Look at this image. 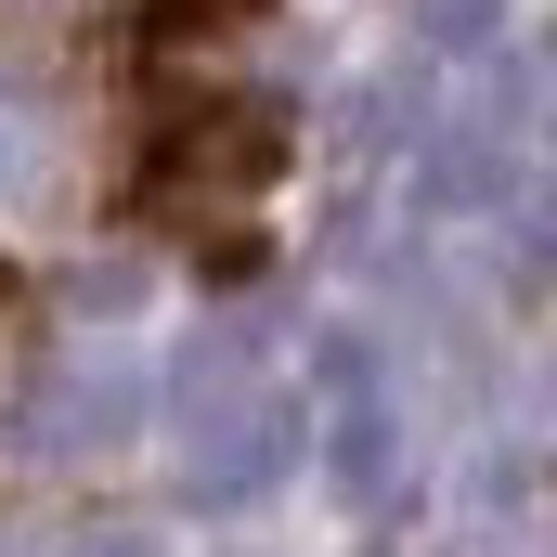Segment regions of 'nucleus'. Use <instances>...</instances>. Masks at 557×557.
Instances as JSON below:
<instances>
[{
	"label": "nucleus",
	"mask_w": 557,
	"mask_h": 557,
	"mask_svg": "<svg viewBox=\"0 0 557 557\" xmlns=\"http://www.w3.org/2000/svg\"><path fill=\"white\" fill-rule=\"evenodd\" d=\"M285 169V117L273 104H208V117H182V131L156 143V169H143V208L169 221V208H221V195H260Z\"/></svg>",
	"instance_id": "nucleus-1"
},
{
	"label": "nucleus",
	"mask_w": 557,
	"mask_h": 557,
	"mask_svg": "<svg viewBox=\"0 0 557 557\" xmlns=\"http://www.w3.org/2000/svg\"><path fill=\"white\" fill-rule=\"evenodd\" d=\"M298 403H273V389H247V403H221V416L182 428V480H195V506H247V493H273V467L298 454Z\"/></svg>",
	"instance_id": "nucleus-2"
},
{
	"label": "nucleus",
	"mask_w": 557,
	"mask_h": 557,
	"mask_svg": "<svg viewBox=\"0 0 557 557\" xmlns=\"http://www.w3.org/2000/svg\"><path fill=\"white\" fill-rule=\"evenodd\" d=\"M324 389H337V416H324V480H337L350 506H376V493H389V403H376V363H363L350 337H324Z\"/></svg>",
	"instance_id": "nucleus-3"
},
{
	"label": "nucleus",
	"mask_w": 557,
	"mask_h": 557,
	"mask_svg": "<svg viewBox=\"0 0 557 557\" xmlns=\"http://www.w3.org/2000/svg\"><path fill=\"white\" fill-rule=\"evenodd\" d=\"M131 416H143V376H131V363H65V376L39 389V441H52V454H78V441H117Z\"/></svg>",
	"instance_id": "nucleus-4"
},
{
	"label": "nucleus",
	"mask_w": 557,
	"mask_h": 557,
	"mask_svg": "<svg viewBox=\"0 0 557 557\" xmlns=\"http://www.w3.org/2000/svg\"><path fill=\"white\" fill-rule=\"evenodd\" d=\"M416 26L441 39V52H467V39H493V26H506V0H416Z\"/></svg>",
	"instance_id": "nucleus-5"
},
{
	"label": "nucleus",
	"mask_w": 557,
	"mask_h": 557,
	"mask_svg": "<svg viewBox=\"0 0 557 557\" xmlns=\"http://www.w3.org/2000/svg\"><path fill=\"white\" fill-rule=\"evenodd\" d=\"M131 298H143V273H131V260H104V273H78V311H131Z\"/></svg>",
	"instance_id": "nucleus-6"
},
{
	"label": "nucleus",
	"mask_w": 557,
	"mask_h": 557,
	"mask_svg": "<svg viewBox=\"0 0 557 557\" xmlns=\"http://www.w3.org/2000/svg\"><path fill=\"white\" fill-rule=\"evenodd\" d=\"M156 13H169V26H247L260 0H156Z\"/></svg>",
	"instance_id": "nucleus-7"
},
{
	"label": "nucleus",
	"mask_w": 557,
	"mask_h": 557,
	"mask_svg": "<svg viewBox=\"0 0 557 557\" xmlns=\"http://www.w3.org/2000/svg\"><path fill=\"white\" fill-rule=\"evenodd\" d=\"M26 169H39V143L13 131V104H0V195H13V182H26Z\"/></svg>",
	"instance_id": "nucleus-8"
},
{
	"label": "nucleus",
	"mask_w": 557,
	"mask_h": 557,
	"mask_svg": "<svg viewBox=\"0 0 557 557\" xmlns=\"http://www.w3.org/2000/svg\"><path fill=\"white\" fill-rule=\"evenodd\" d=\"M78 557H156V545H143V532H91Z\"/></svg>",
	"instance_id": "nucleus-9"
}]
</instances>
